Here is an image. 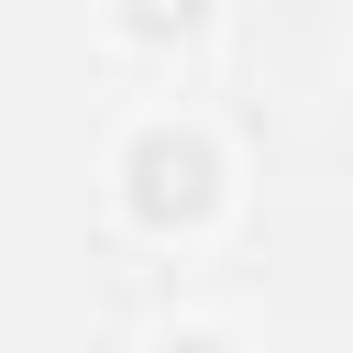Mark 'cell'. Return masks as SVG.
Masks as SVG:
<instances>
[{
	"instance_id": "cell-1",
	"label": "cell",
	"mask_w": 353,
	"mask_h": 353,
	"mask_svg": "<svg viewBox=\"0 0 353 353\" xmlns=\"http://www.w3.org/2000/svg\"><path fill=\"white\" fill-rule=\"evenodd\" d=\"M121 210L143 232H199L221 210V143L199 121H143L121 143Z\"/></svg>"
},
{
	"instance_id": "cell-2",
	"label": "cell",
	"mask_w": 353,
	"mask_h": 353,
	"mask_svg": "<svg viewBox=\"0 0 353 353\" xmlns=\"http://www.w3.org/2000/svg\"><path fill=\"white\" fill-rule=\"evenodd\" d=\"M154 353H232V342H221V331H165Z\"/></svg>"
}]
</instances>
